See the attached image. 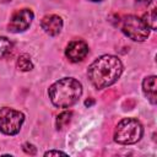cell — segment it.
Listing matches in <instances>:
<instances>
[{
	"label": "cell",
	"mask_w": 157,
	"mask_h": 157,
	"mask_svg": "<svg viewBox=\"0 0 157 157\" xmlns=\"http://www.w3.org/2000/svg\"><path fill=\"white\" fill-rule=\"evenodd\" d=\"M123 69V63L118 56L105 54L97 58L88 66L87 76L97 90H102L117 82Z\"/></svg>",
	"instance_id": "6da1fadb"
},
{
	"label": "cell",
	"mask_w": 157,
	"mask_h": 157,
	"mask_svg": "<svg viewBox=\"0 0 157 157\" xmlns=\"http://www.w3.org/2000/svg\"><path fill=\"white\" fill-rule=\"evenodd\" d=\"M82 94V85L74 77H64L55 81L48 90L52 103L58 108L74 105Z\"/></svg>",
	"instance_id": "7a4b0ae2"
},
{
	"label": "cell",
	"mask_w": 157,
	"mask_h": 157,
	"mask_svg": "<svg viewBox=\"0 0 157 157\" xmlns=\"http://www.w3.org/2000/svg\"><path fill=\"white\" fill-rule=\"evenodd\" d=\"M144 128L137 119L124 118L114 130V141L120 145H132L141 140Z\"/></svg>",
	"instance_id": "3957f363"
},
{
	"label": "cell",
	"mask_w": 157,
	"mask_h": 157,
	"mask_svg": "<svg viewBox=\"0 0 157 157\" xmlns=\"http://www.w3.org/2000/svg\"><path fill=\"white\" fill-rule=\"evenodd\" d=\"M123 33L134 42H144L150 36V28L145 25L142 18L135 15L124 16L120 23Z\"/></svg>",
	"instance_id": "277c9868"
},
{
	"label": "cell",
	"mask_w": 157,
	"mask_h": 157,
	"mask_svg": "<svg viewBox=\"0 0 157 157\" xmlns=\"http://www.w3.org/2000/svg\"><path fill=\"white\" fill-rule=\"evenodd\" d=\"M25 121V114L13 108L4 107L0 109V131L5 135H16L20 132Z\"/></svg>",
	"instance_id": "5b68a950"
},
{
	"label": "cell",
	"mask_w": 157,
	"mask_h": 157,
	"mask_svg": "<svg viewBox=\"0 0 157 157\" xmlns=\"http://www.w3.org/2000/svg\"><path fill=\"white\" fill-rule=\"evenodd\" d=\"M33 17H34V13L29 9L17 10V11H15L12 13V16L10 18V22L7 25V28L12 33L23 32V31H26L31 26Z\"/></svg>",
	"instance_id": "8992f818"
},
{
	"label": "cell",
	"mask_w": 157,
	"mask_h": 157,
	"mask_svg": "<svg viewBox=\"0 0 157 157\" xmlns=\"http://www.w3.org/2000/svg\"><path fill=\"white\" fill-rule=\"evenodd\" d=\"M88 54V45L81 39L71 40L65 49V55L71 63H78L86 58Z\"/></svg>",
	"instance_id": "52a82bcc"
},
{
	"label": "cell",
	"mask_w": 157,
	"mask_h": 157,
	"mask_svg": "<svg viewBox=\"0 0 157 157\" xmlns=\"http://www.w3.org/2000/svg\"><path fill=\"white\" fill-rule=\"evenodd\" d=\"M40 26L43 31L49 36H56L63 28V20L58 15H47L42 18Z\"/></svg>",
	"instance_id": "ba28073f"
},
{
	"label": "cell",
	"mask_w": 157,
	"mask_h": 157,
	"mask_svg": "<svg viewBox=\"0 0 157 157\" xmlns=\"http://www.w3.org/2000/svg\"><path fill=\"white\" fill-rule=\"evenodd\" d=\"M142 91L151 104H156L157 97H156V76H147L142 81Z\"/></svg>",
	"instance_id": "9c48e42d"
},
{
	"label": "cell",
	"mask_w": 157,
	"mask_h": 157,
	"mask_svg": "<svg viewBox=\"0 0 157 157\" xmlns=\"http://www.w3.org/2000/svg\"><path fill=\"white\" fill-rule=\"evenodd\" d=\"M142 21L145 22V25H146L150 29L155 31V29L157 28V11H156V7L150 9V10L144 15Z\"/></svg>",
	"instance_id": "30bf717a"
},
{
	"label": "cell",
	"mask_w": 157,
	"mask_h": 157,
	"mask_svg": "<svg viewBox=\"0 0 157 157\" xmlns=\"http://www.w3.org/2000/svg\"><path fill=\"white\" fill-rule=\"evenodd\" d=\"M16 66L18 70L21 71H31L33 69V63L29 58L28 54H21L18 58H17V61H16Z\"/></svg>",
	"instance_id": "8fae6325"
},
{
	"label": "cell",
	"mask_w": 157,
	"mask_h": 157,
	"mask_svg": "<svg viewBox=\"0 0 157 157\" xmlns=\"http://www.w3.org/2000/svg\"><path fill=\"white\" fill-rule=\"evenodd\" d=\"M71 117H72V112H70V110H65V112L60 113V114L56 117V129H58V130L65 129V128L70 124Z\"/></svg>",
	"instance_id": "7c38bea8"
},
{
	"label": "cell",
	"mask_w": 157,
	"mask_h": 157,
	"mask_svg": "<svg viewBox=\"0 0 157 157\" xmlns=\"http://www.w3.org/2000/svg\"><path fill=\"white\" fill-rule=\"evenodd\" d=\"M12 49V42L6 37H0V58L6 56Z\"/></svg>",
	"instance_id": "4fadbf2b"
},
{
	"label": "cell",
	"mask_w": 157,
	"mask_h": 157,
	"mask_svg": "<svg viewBox=\"0 0 157 157\" xmlns=\"http://www.w3.org/2000/svg\"><path fill=\"white\" fill-rule=\"evenodd\" d=\"M22 148H23V151L27 155H36V152H37V148L32 144H29V142H25L22 145Z\"/></svg>",
	"instance_id": "5bb4252c"
},
{
	"label": "cell",
	"mask_w": 157,
	"mask_h": 157,
	"mask_svg": "<svg viewBox=\"0 0 157 157\" xmlns=\"http://www.w3.org/2000/svg\"><path fill=\"white\" fill-rule=\"evenodd\" d=\"M59 155H61V156H66L65 152H63V151H58V150H50V151H47V152L44 153V156H59Z\"/></svg>",
	"instance_id": "9a60e30c"
},
{
	"label": "cell",
	"mask_w": 157,
	"mask_h": 157,
	"mask_svg": "<svg viewBox=\"0 0 157 157\" xmlns=\"http://www.w3.org/2000/svg\"><path fill=\"white\" fill-rule=\"evenodd\" d=\"M93 102H94L93 99H87V101L85 102V105H88V107H90V105H92V104H93Z\"/></svg>",
	"instance_id": "2e32d148"
},
{
	"label": "cell",
	"mask_w": 157,
	"mask_h": 157,
	"mask_svg": "<svg viewBox=\"0 0 157 157\" xmlns=\"http://www.w3.org/2000/svg\"><path fill=\"white\" fill-rule=\"evenodd\" d=\"M139 2H145V4H148V2H151V1H153V0H137Z\"/></svg>",
	"instance_id": "e0dca14e"
},
{
	"label": "cell",
	"mask_w": 157,
	"mask_h": 157,
	"mask_svg": "<svg viewBox=\"0 0 157 157\" xmlns=\"http://www.w3.org/2000/svg\"><path fill=\"white\" fill-rule=\"evenodd\" d=\"M90 1H93V2H99V1H102V0H90Z\"/></svg>",
	"instance_id": "ac0fdd59"
}]
</instances>
